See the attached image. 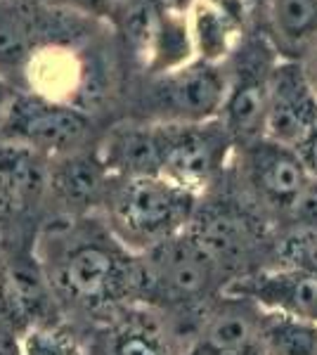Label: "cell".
I'll return each instance as SVG.
<instances>
[{
	"instance_id": "6da1fadb",
	"label": "cell",
	"mask_w": 317,
	"mask_h": 355,
	"mask_svg": "<svg viewBox=\"0 0 317 355\" xmlns=\"http://www.w3.org/2000/svg\"><path fill=\"white\" fill-rule=\"evenodd\" d=\"M38 266L55 301L107 318L140 303V261L105 220H50L38 237Z\"/></svg>"
},
{
	"instance_id": "7a4b0ae2",
	"label": "cell",
	"mask_w": 317,
	"mask_h": 355,
	"mask_svg": "<svg viewBox=\"0 0 317 355\" xmlns=\"http://www.w3.org/2000/svg\"><path fill=\"white\" fill-rule=\"evenodd\" d=\"M105 225L132 254H145L185 232L197 211L199 194L166 180L164 175L109 178Z\"/></svg>"
},
{
	"instance_id": "3957f363",
	"label": "cell",
	"mask_w": 317,
	"mask_h": 355,
	"mask_svg": "<svg viewBox=\"0 0 317 355\" xmlns=\"http://www.w3.org/2000/svg\"><path fill=\"white\" fill-rule=\"evenodd\" d=\"M137 261L140 303L161 313L201 315L223 289V270L187 230L137 254Z\"/></svg>"
},
{
	"instance_id": "277c9868",
	"label": "cell",
	"mask_w": 317,
	"mask_h": 355,
	"mask_svg": "<svg viewBox=\"0 0 317 355\" xmlns=\"http://www.w3.org/2000/svg\"><path fill=\"white\" fill-rule=\"evenodd\" d=\"M88 133V116L43 95H15L3 116L5 142L40 154H60L76 147Z\"/></svg>"
},
{
	"instance_id": "5b68a950",
	"label": "cell",
	"mask_w": 317,
	"mask_h": 355,
	"mask_svg": "<svg viewBox=\"0 0 317 355\" xmlns=\"http://www.w3.org/2000/svg\"><path fill=\"white\" fill-rule=\"evenodd\" d=\"M164 162L161 175L185 190L199 194L223 168L232 145L228 128L221 123H161Z\"/></svg>"
},
{
	"instance_id": "8992f818",
	"label": "cell",
	"mask_w": 317,
	"mask_h": 355,
	"mask_svg": "<svg viewBox=\"0 0 317 355\" xmlns=\"http://www.w3.org/2000/svg\"><path fill=\"white\" fill-rule=\"evenodd\" d=\"M182 331L169 322V313L132 303L100 320L88 339V355H187Z\"/></svg>"
},
{
	"instance_id": "52a82bcc",
	"label": "cell",
	"mask_w": 317,
	"mask_h": 355,
	"mask_svg": "<svg viewBox=\"0 0 317 355\" xmlns=\"http://www.w3.org/2000/svg\"><path fill=\"white\" fill-rule=\"evenodd\" d=\"M187 232L209 251V256L225 270H239L241 261L263 244V220L232 199H211L197 204Z\"/></svg>"
},
{
	"instance_id": "ba28073f",
	"label": "cell",
	"mask_w": 317,
	"mask_h": 355,
	"mask_svg": "<svg viewBox=\"0 0 317 355\" xmlns=\"http://www.w3.org/2000/svg\"><path fill=\"white\" fill-rule=\"evenodd\" d=\"M273 53L265 43H251L241 53V64L234 81L228 85V97L223 105V125L230 137L249 147L265 137V116H268L270 76H273Z\"/></svg>"
},
{
	"instance_id": "9c48e42d",
	"label": "cell",
	"mask_w": 317,
	"mask_h": 355,
	"mask_svg": "<svg viewBox=\"0 0 317 355\" xmlns=\"http://www.w3.org/2000/svg\"><path fill=\"white\" fill-rule=\"evenodd\" d=\"M223 294L241 296L265 313H280L317 324V277L298 268L275 266L234 275L223 284Z\"/></svg>"
},
{
	"instance_id": "30bf717a",
	"label": "cell",
	"mask_w": 317,
	"mask_h": 355,
	"mask_svg": "<svg viewBox=\"0 0 317 355\" xmlns=\"http://www.w3.org/2000/svg\"><path fill=\"white\" fill-rule=\"evenodd\" d=\"M317 130V93L298 62L275 64L270 76L265 137L289 147H301Z\"/></svg>"
},
{
	"instance_id": "8fae6325",
	"label": "cell",
	"mask_w": 317,
	"mask_h": 355,
	"mask_svg": "<svg viewBox=\"0 0 317 355\" xmlns=\"http://www.w3.org/2000/svg\"><path fill=\"white\" fill-rule=\"evenodd\" d=\"M244 150L246 175L258 199L291 214L308 182L313 180L298 150L270 137H261Z\"/></svg>"
},
{
	"instance_id": "7c38bea8",
	"label": "cell",
	"mask_w": 317,
	"mask_h": 355,
	"mask_svg": "<svg viewBox=\"0 0 317 355\" xmlns=\"http://www.w3.org/2000/svg\"><path fill=\"white\" fill-rule=\"evenodd\" d=\"M228 85L218 69L189 67L154 88V107L166 123H204L223 110Z\"/></svg>"
},
{
	"instance_id": "4fadbf2b",
	"label": "cell",
	"mask_w": 317,
	"mask_h": 355,
	"mask_svg": "<svg viewBox=\"0 0 317 355\" xmlns=\"http://www.w3.org/2000/svg\"><path fill=\"white\" fill-rule=\"evenodd\" d=\"M263 311L249 299L218 294L204 315L192 348L211 355H263L258 331Z\"/></svg>"
},
{
	"instance_id": "5bb4252c",
	"label": "cell",
	"mask_w": 317,
	"mask_h": 355,
	"mask_svg": "<svg viewBox=\"0 0 317 355\" xmlns=\"http://www.w3.org/2000/svg\"><path fill=\"white\" fill-rule=\"evenodd\" d=\"M50 190L45 154L5 142L0 145V214H24Z\"/></svg>"
},
{
	"instance_id": "9a60e30c",
	"label": "cell",
	"mask_w": 317,
	"mask_h": 355,
	"mask_svg": "<svg viewBox=\"0 0 317 355\" xmlns=\"http://www.w3.org/2000/svg\"><path fill=\"white\" fill-rule=\"evenodd\" d=\"M102 166L114 178L161 175L164 133L161 125H128L119 128L97 154Z\"/></svg>"
},
{
	"instance_id": "2e32d148",
	"label": "cell",
	"mask_w": 317,
	"mask_h": 355,
	"mask_svg": "<svg viewBox=\"0 0 317 355\" xmlns=\"http://www.w3.org/2000/svg\"><path fill=\"white\" fill-rule=\"evenodd\" d=\"M109 178L112 175L102 166L100 157H71L50 166V190L69 209L83 211L93 204H102Z\"/></svg>"
},
{
	"instance_id": "e0dca14e",
	"label": "cell",
	"mask_w": 317,
	"mask_h": 355,
	"mask_svg": "<svg viewBox=\"0 0 317 355\" xmlns=\"http://www.w3.org/2000/svg\"><path fill=\"white\" fill-rule=\"evenodd\" d=\"M258 341L263 355H317V324L263 311Z\"/></svg>"
},
{
	"instance_id": "ac0fdd59",
	"label": "cell",
	"mask_w": 317,
	"mask_h": 355,
	"mask_svg": "<svg viewBox=\"0 0 317 355\" xmlns=\"http://www.w3.org/2000/svg\"><path fill=\"white\" fill-rule=\"evenodd\" d=\"M31 36L26 17L8 5H0V71L24 67L31 50Z\"/></svg>"
},
{
	"instance_id": "d6986e66",
	"label": "cell",
	"mask_w": 317,
	"mask_h": 355,
	"mask_svg": "<svg viewBox=\"0 0 317 355\" xmlns=\"http://www.w3.org/2000/svg\"><path fill=\"white\" fill-rule=\"evenodd\" d=\"M273 19L284 41H308L317 33V0H273Z\"/></svg>"
},
{
	"instance_id": "ffe728a7",
	"label": "cell",
	"mask_w": 317,
	"mask_h": 355,
	"mask_svg": "<svg viewBox=\"0 0 317 355\" xmlns=\"http://www.w3.org/2000/svg\"><path fill=\"white\" fill-rule=\"evenodd\" d=\"M280 266L298 268L317 277V227L296 225L277 242Z\"/></svg>"
},
{
	"instance_id": "44dd1931",
	"label": "cell",
	"mask_w": 317,
	"mask_h": 355,
	"mask_svg": "<svg viewBox=\"0 0 317 355\" xmlns=\"http://www.w3.org/2000/svg\"><path fill=\"white\" fill-rule=\"evenodd\" d=\"M22 351L24 355H88L74 339V334H69L60 324L31 327L22 336Z\"/></svg>"
},
{
	"instance_id": "7402d4cb",
	"label": "cell",
	"mask_w": 317,
	"mask_h": 355,
	"mask_svg": "<svg viewBox=\"0 0 317 355\" xmlns=\"http://www.w3.org/2000/svg\"><path fill=\"white\" fill-rule=\"evenodd\" d=\"M291 216H293V220H296V225L317 227V178H313V180L308 182L301 199H298L296 206L291 209Z\"/></svg>"
},
{
	"instance_id": "603a6c76",
	"label": "cell",
	"mask_w": 317,
	"mask_h": 355,
	"mask_svg": "<svg viewBox=\"0 0 317 355\" xmlns=\"http://www.w3.org/2000/svg\"><path fill=\"white\" fill-rule=\"evenodd\" d=\"M22 331H17L12 324L0 322V355H24L22 351Z\"/></svg>"
},
{
	"instance_id": "cb8c5ba5",
	"label": "cell",
	"mask_w": 317,
	"mask_h": 355,
	"mask_svg": "<svg viewBox=\"0 0 317 355\" xmlns=\"http://www.w3.org/2000/svg\"><path fill=\"white\" fill-rule=\"evenodd\" d=\"M298 154H301L308 173L313 178H317V130H313V133L305 137V142L298 147Z\"/></svg>"
},
{
	"instance_id": "d4e9b609",
	"label": "cell",
	"mask_w": 317,
	"mask_h": 355,
	"mask_svg": "<svg viewBox=\"0 0 317 355\" xmlns=\"http://www.w3.org/2000/svg\"><path fill=\"white\" fill-rule=\"evenodd\" d=\"M10 90H8V85H5L3 81H0V110H8V105H10Z\"/></svg>"
},
{
	"instance_id": "484cf974",
	"label": "cell",
	"mask_w": 317,
	"mask_h": 355,
	"mask_svg": "<svg viewBox=\"0 0 317 355\" xmlns=\"http://www.w3.org/2000/svg\"><path fill=\"white\" fill-rule=\"evenodd\" d=\"M313 88H315V93H317V73H315V78H313Z\"/></svg>"
}]
</instances>
